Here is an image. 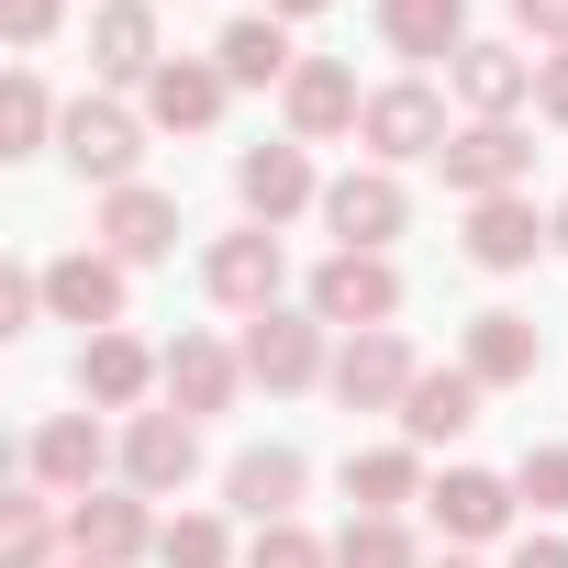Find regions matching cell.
<instances>
[{
	"mask_svg": "<svg viewBox=\"0 0 568 568\" xmlns=\"http://www.w3.org/2000/svg\"><path fill=\"white\" fill-rule=\"evenodd\" d=\"M313 313H324V324H346V335H379V324L402 313V267H390V256L335 245V256L313 267Z\"/></svg>",
	"mask_w": 568,
	"mask_h": 568,
	"instance_id": "6da1fadb",
	"label": "cell"
},
{
	"mask_svg": "<svg viewBox=\"0 0 568 568\" xmlns=\"http://www.w3.org/2000/svg\"><path fill=\"white\" fill-rule=\"evenodd\" d=\"M357 134H368V156H379V168H402V156H446V145H457V134H446V101H435L424 79H390V90H368Z\"/></svg>",
	"mask_w": 568,
	"mask_h": 568,
	"instance_id": "7a4b0ae2",
	"label": "cell"
},
{
	"mask_svg": "<svg viewBox=\"0 0 568 568\" xmlns=\"http://www.w3.org/2000/svg\"><path fill=\"white\" fill-rule=\"evenodd\" d=\"M156 535H168V524L145 513V490H90V501H68V557H90V568H134Z\"/></svg>",
	"mask_w": 568,
	"mask_h": 568,
	"instance_id": "3957f363",
	"label": "cell"
},
{
	"mask_svg": "<svg viewBox=\"0 0 568 568\" xmlns=\"http://www.w3.org/2000/svg\"><path fill=\"white\" fill-rule=\"evenodd\" d=\"M245 379H267V390L335 379L324 368V313H245Z\"/></svg>",
	"mask_w": 568,
	"mask_h": 568,
	"instance_id": "277c9868",
	"label": "cell"
},
{
	"mask_svg": "<svg viewBox=\"0 0 568 568\" xmlns=\"http://www.w3.org/2000/svg\"><path fill=\"white\" fill-rule=\"evenodd\" d=\"M57 156H68L79 179H101V190H134V156H145V123H134L123 101H79V112H68V134H57Z\"/></svg>",
	"mask_w": 568,
	"mask_h": 568,
	"instance_id": "5b68a950",
	"label": "cell"
},
{
	"mask_svg": "<svg viewBox=\"0 0 568 568\" xmlns=\"http://www.w3.org/2000/svg\"><path fill=\"white\" fill-rule=\"evenodd\" d=\"M324 223H335V245L379 256V245L413 223V201H402V179H390V168H346V179H324Z\"/></svg>",
	"mask_w": 568,
	"mask_h": 568,
	"instance_id": "8992f818",
	"label": "cell"
},
{
	"mask_svg": "<svg viewBox=\"0 0 568 568\" xmlns=\"http://www.w3.org/2000/svg\"><path fill=\"white\" fill-rule=\"evenodd\" d=\"M413 379H424V357H413L390 324H379V335H346V357H335V402H346V413H402Z\"/></svg>",
	"mask_w": 568,
	"mask_h": 568,
	"instance_id": "52a82bcc",
	"label": "cell"
},
{
	"mask_svg": "<svg viewBox=\"0 0 568 568\" xmlns=\"http://www.w3.org/2000/svg\"><path fill=\"white\" fill-rule=\"evenodd\" d=\"M278 101H291V145H335V134H357V112H368L346 57H302Z\"/></svg>",
	"mask_w": 568,
	"mask_h": 568,
	"instance_id": "ba28073f",
	"label": "cell"
},
{
	"mask_svg": "<svg viewBox=\"0 0 568 568\" xmlns=\"http://www.w3.org/2000/svg\"><path fill=\"white\" fill-rule=\"evenodd\" d=\"M535 245H557V212H535L524 190H501V201H468V267L513 278V267H535Z\"/></svg>",
	"mask_w": 568,
	"mask_h": 568,
	"instance_id": "9c48e42d",
	"label": "cell"
},
{
	"mask_svg": "<svg viewBox=\"0 0 568 568\" xmlns=\"http://www.w3.org/2000/svg\"><path fill=\"white\" fill-rule=\"evenodd\" d=\"M190 468H201V424H190V413H134V424H123V490L168 501Z\"/></svg>",
	"mask_w": 568,
	"mask_h": 568,
	"instance_id": "30bf717a",
	"label": "cell"
},
{
	"mask_svg": "<svg viewBox=\"0 0 568 568\" xmlns=\"http://www.w3.org/2000/svg\"><path fill=\"white\" fill-rule=\"evenodd\" d=\"M535 179V145L513 134V123H468L457 145H446V190L457 201H501V190H524Z\"/></svg>",
	"mask_w": 568,
	"mask_h": 568,
	"instance_id": "8fae6325",
	"label": "cell"
},
{
	"mask_svg": "<svg viewBox=\"0 0 568 568\" xmlns=\"http://www.w3.org/2000/svg\"><path fill=\"white\" fill-rule=\"evenodd\" d=\"M145 390H168V357H156V346H134L123 324L79 346V402H101V413H134Z\"/></svg>",
	"mask_w": 568,
	"mask_h": 568,
	"instance_id": "7c38bea8",
	"label": "cell"
},
{
	"mask_svg": "<svg viewBox=\"0 0 568 568\" xmlns=\"http://www.w3.org/2000/svg\"><path fill=\"white\" fill-rule=\"evenodd\" d=\"M234 201L278 234L302 201H324V179H313V145H245V168H234Z\"/></svg>",
	"mask_w": 568,
	"mask_h": 568,
	"instance_id": "4fadbf2b",
	"label": "cell"
},
{
	"mask_svg": "<svg viewBox=\"0 0 568 568\" xmlns=\"http://www.w3.org/2000/svg\"><path fill=\"white\" fill-rule=\"evenodd\" d=\"M302 490H313L302 446H245V457L223 468V501H234L245 524H291V513H302Z\"/></svg>",
	"mask_w": 568,
	"mask_h": 568,
	"instance_id": "5bb4252c",
	"label": "cell"
},
{
	"mask_svg": "<svg viewBox=\"0 0 568 568\" xmlns=\"http://www.w3.org/2000/svg\"><path fill=\"white\" fill-rule=\"evenodd\" d=\"M223 90H234V79H223L212 57H168V68L145 79V123H156V134H212V123H223Z\"/></svg>",
	"mask_w": 568,
	"mask_h": 568,
	"instance_id": "9a60e30c",
	"label": "cell"
},
{
	"mask_svg": "<svg viewBox=\"0 0 568 568\" xmlns=\"http://www.w3.org/2000/svg\"><path fill=\"white\" fill-rule=\"evenodd\" d=\"M234 390H245V346H212V335H179L168 346V413H234Z\"/></svg>",
	"mask_w": 568,
	"mask_h": 568,
	"instance_id": "2e32d148",
	"label": "cell"
},
{
	"mask_svg": "<svg viewBox=\"0 0 568 568\" xmlns=\"http://www.w3.org/2000/svg\"><path fill=\"white\" fill-rule=\"evenodd\" d=\"M23 468H34V490H68V501H90V479L112 468V446H101V424H90V413H57V424H34Z\"/></svg>",
	"mask_w": 568,
	"mask_h": 568,
	"instance_id": "e0dca14e",
	"label": "cell"
},
{
	"mask_svg": "<svg viewBox=\"0 0 568 568\" xmlns=\"http://www.w3.org/2000/svg\"><path fill=\"white\" fill-rule=\"evenodd\" d=\"M45 313H57V324L112 335V324H123V256H90V245H79V256H57V267H45Z\"/></svg>",
	"mask_w": 568,
	"mask_h": 568,
	"instance_id": "ac0fdd59",
	"label": "cell"
},
{
	"mask_svg": "<svg viewBox=\"0 0 568 568\" xmlns=\"http://www.w3.org/2000/svg\"><path fill=\"white\" fill-rule=\"evenodd\" d=\"M201 278H212V302H234V313H278V234H267V223L223 234V245L201 256Z\"/></svg>",
	"mask_w": 568,
	"mask_h": 568,
	"instance_id": "d6986e66",
	"label": "cell"
},
{
	"mask_svg": "<svg viewBox=\"0 0 568 568\" xmlns=\"http://www.w3.org/2000/svg\"><path fill=\"white\" fill-rule=\"evenodd\" d=\"M535 68H546V57H524V45H457V101H468L479 123H513V112L535 101Z\"/></svg>",
	"mask_w": 568,
	"mask_h": 568,
	"instance_id": "ffe728a7",
	"label": "cell"
},
{
	"mask_svg": "<svg viewBox=\"0 0 568 568\" xmlns=\"http://www.w3.org/2000/svg\"><path fill=\"white\" fill-rule=\"evenodd\" d=\"M90 68L101 79H156L168 68V45H156V12H145V0H101V12H90Z\"/></svg>",
	"mask_w": 568,
	"mask_h": 568,
	"instance_id": "44dd1931",
	"label": "cell"
},
{
	"mask_svg": "<svg viewBox=\"0 0 568 568\" xmlns=\"http://www.w3.org/2000/svg\"><path fill=\"white\" fill-rule=\"evenodd\" d=\"M101 245H112L123 267H156V256L179 245V201H168V190H145V179H134V190H112V201H101Z\"/></svg>",
	"mask_w": 568,
	"mask_h": 568,
	"instance_id": "7402d4cb",
	"label": "cell"
},
{
	"mask_svg": "<svg viewBox=\"0 0 568 568\" xmlns=\"http://www.w3.org/2000/svg\"><path fill=\"white\" fill-rule=\"evenodd\" d=\"M424 501H435V524H446L457 546H490V535L513 524V501H524V490H513V479H490V468H446Z\"/></svg>",
	"mask_w": 568,
	"mask_h": 568,
	"instance_id": "603a6c76",
	"label": "cell"
},
{
	"mask_svg": "<svg viewBox=\"0 0 568 568\" xmlns=\"http://www.w3.org/2000/svg\"><path fill=\"white\" fill-rule=\"evenodd\" d=\"M535 357H546V335H535L524 313H479V324H468V357H457V368H468L479 390H524V379H535Z\"/></svg>",
	"mask_w": 568,
	"mask_h": 568,
	"instance_id": "cb8c5ba5",
	"label": "cell"
},
{
	"mask_svg": "<svg viewBox=\"0 0 568 568\" xmlns=\"http://www.w3.org/2000/svg\"><path fill=\"white\" fill-rule=\"evenodd\" d=\"M212 68L234 79V90H291V34H278V12H245V23H223V45H212Z\"/></svg>",
	"mask_w": 568,
	"mask_h": 568,
	"instance_id": "d4e9b609",
	"label": "cell"
},
{
	"mask_svg": "<svg viewBox=\"0 0 568 568\" xmlns=\"http://www.w3.org/2000/svg\"><path fill=\"white\" fill-rule=\"evenodd\" d=\"M468 424H479V379H468V368H424L413 402H402V446H446V435H468Z\"/></svg>",
	"mask_w": 568,
	"mask_h": 568,
	"instance_id": "484cf974",
	"label": "cell"
},
{
	"mask_svg": "<svg viewBox=\"0 0 568 568\" xmlns=\"http://www.w3.org/2000/svg\"><path fill=\"white\" fill-rule=\"evenodd\" d=\"M379 45L390 57H457L468 45V0H379Z\"/></svg>",
	"mask_w": 568,
	"mask_h": 568,
	"instance_id": "4316f807",
	"label": "cell"
},
{
	"mask_svg": "<svg viewBox=\"0 0 568 568\" xmlns=\"http://www.w3.org/2000/svg\"><path fill=\"white\" fill-rule=\"evenodd\" d=\"M346 501H357V513L424 501V457H413V446H357V457H346Z\"/></svg>",
	"mask_w": 568,
	"mask_h": 568,
	"instance_id": "83f0119b",
	"label": "cell"
},
{
	"mask_svg": "<svg viewBox=\"0 0 568 568\" xmlns=\"http://www.w3.org/2000/svg\"><path fill=\"white\" fill-rule=\"evenodd\" d=\"M0 568H68V557H57L45 490H12V501H0Z\"/></svg>",
	"mask_w": 568,
	"mask_h": 568,
	"instance_id": "f1b7e54d",
	"label": "cell"
},
{
	"mask_svg": "<svg viewBox=\"0 0 568 568\" xmlns=\"http://www.w3.org/2000/svg\"><path fill=\"white\" fill-rule=\"evenodd\" d=\"M45 134H68V123H57L45 79H34V68H12V90H0V156H34Z\"/></svg>",
	"mask_w": 568,
	"mask_h": 568,
	"instance_id": "f546056e",
	"label": "cell"
},
{
	"mask_svg": "<svg viewBox=\"0 0 568 568\" xmlns=\"http://www.w3.org/2000/svg\"><path fill=\"white\" fill-rule=\"evenodd\" d=\"M335 568H424V557H413L402 513H357V524L335 535Z\"/></svg>",
	"mask_w": 568,
	"mask_h": 568,
	"instance_id": "4dcf8cb0",
	"label": "cell"
},
{
	"mask_svg": "<svg viewBox=\"0 0 568 568\" xmlns=\"http://www.w3.org/2000/svg\"><path fill=\"white\" fill-rule=\"evenodd\" d=\"M156 568H234V535H223V513H179V524L156 535Z\"/></svg>",
	"mask_w": 568,
	"mask_h": 568,
	"instance_id": "1f68e13d",
	"label": "cell"
},
{
	"mask_svg": "<svg viewBox=\"0 0 568 568\" xmlns=\"http://www.w3.org/2000/svg\"><path fill=\"white\" fill-rule=\"evenodd\" d=\"M245 568H335V546H313L302 524H256V546H245Z\"/></svg>",
	"mask_w": 568,
	"mask_h": 568,
	"instance_id": "d6a6232c",
	"label": "cell"
},
{
	"mask_svg": "<svg viewBox=\"0 0 568 568\" xmlns=\"http://www.w3.org/2000/svg\"><path fill=\"white\" fill-rule=\"evenodd\" d=\"M513 490H524L535 513H568V446H524V468H513Z\"/></svg>",
	"mask_w": 568,
	"mask_h": 568,
	"instance_id": "836d02e7",
	"label": "cell"
},
{
	"mask_svg": "<svg viewBox=\"0 0 568 568\" xmlns=\"http://www.w3.org/2000/svg\"><path fill=\"white\" fill-rule=\"evenodd\" d=\"M45 313V267H12V278H0V335H23Z\"/></svg>",
	"mask_w": 568,
	"mask_h": 568,
	"instance_id": "e575fe53",
	"label": "cell"
},
{
	"mask_svg": "<svg viewBox=\"0 0 568 568\" xmlns=\"http://www.w3.org/2000/svg\"><path fill=\"white\" fill-rule=\"evenodd\" d=\"M57 12H68V0H0V34H12V45H45Z\"/></svg>",
	"mask_w": 568,
	"mask_h": 568,
	"instance_id": "d590c367",
	"label": "cell"
},
{
	"mask_svg": "<svg viewBox=\"0 0 568 568\" xmlns=\"http://www.w3.org/2000/svg\"><path fill=\"white\" fill-rule=\"evenodd\" d=\"M513 23H524V34L557 57V45H568V0H513Z\"/></svg>",
	"mask_w": 568,
	"mask_h": 568,
	"instance_id": "8d00e7d4",
	"label": "cell"
},
{
	"mask_svg": "<svg viewBox=\"0 0 568 568\" xmlns=\"http://www.w3.org/2000/svg\"><path fill=\"white\" fill-rule=\"evenodd\" d=\"M535 112H546V123H568V45L535 68Z\"/></svg>",
	"mask_w": 568,
	"mask_h": 568,
	"instance_id": "74e56055",
	"label": "cell"
},
{
	"mask_svg": "<svg viewBox=\"0 0 568 568\" xmlns=\"http://www.w3.org/2000/svg\"><path fill=\"white\" fill-rule=\"evenodd\" d=\"M513 568H568V535H524V546H513Z\"/></svg>",
	"mask_w": 568,
	"mask_h": 568,
	"instance_id": "f35d334b",
	"label": "cell"
},
{
	"mask_svg": "<svg viewBox=\"0 0 568 568\" xmlns=\"http://www.w3.org/2000/svg\"><path fill=\"white\" fill-rule=\"evenodd\" d=\"M267 12H278V23H313V12H324V0H267Z\"/></svg>",
	"mask_w": 568,
	"mask_h": 568,
	"instance_id": "ab89813d",
	"label": "cell"
},
{
	"mask_svg": "<svg viewBox=\"0 0 568 568\" xmlns=\"http://www.w3.org/2000/svg\"><path fill=\"white\" fill-rule=\"evenodd\" d=\"M557 256H568V201H557Z\"/></svg>",
	"mask_w": 568,
	"mask_h": 568,
	"instance_id": "60d3db41",
	"label": "cell"
},
{
	"mask_svg": "<svg viewBox=\"0 0 568 568\" xmlns=\"http://www.w3.org/2000/svg\"><path fill=\"white\" fill-rule=\"evenodd\" d=\"M446 568H468V557H446Z\"/></svg>",
	"mask_w": 568,
	"mask_h": 568,
	"instance_id": "b9f144b4",
	"label": "cell"
},
{
	"mask_svg": "<svg viewBox=\"0 0 568 568\" xmlns=\"http://www.w3.org/2000/svg\"><path fill=\"white\" fill-rule=\"evenodd\" d=\"M68 568H90V557H68Z\"/></svg>",
	"mask_w": 568,
	"mask_h": 568,
	"instance_id": "7bdbcfd3",
	"label": "cell"
}]
</instances>
